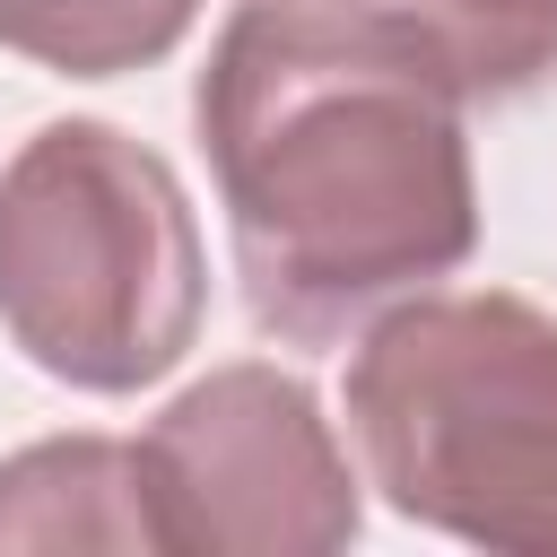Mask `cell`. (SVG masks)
I'll return each instance as SVG.
<instances>
[{
  "label": "cell",
  "instance_id": "6da1fadb",
  "mask_svg": "<svg viewBox=\"0 0 557 557\" xmlns=\"http://www.w3.org/2000/svg\"><path fill=\"white\" fill-rule=\"evenodd\" d=\"M435 35L374 9H252L200 96L244 270L270 322L331 331L374 287L461 252V165Z\"/></svg>",
  "mask_w": 557,
  "mask_h": 557
},
{
  "label": "cell",
  "instance_id": "7a4b0ae2",
  "mask_svg": "<svg viewBox=\"0 0 557 557\" xmlns=\"http://www.w3.org/2000/svg\"><path fill=\"white\" fill-rule=\"evenodd\" d=\"M435 44L470 78H522L557 52V0H444Z\"/></svg>",
  "mask_w": 557,
  "mask_h": 557
}]
</instances>
